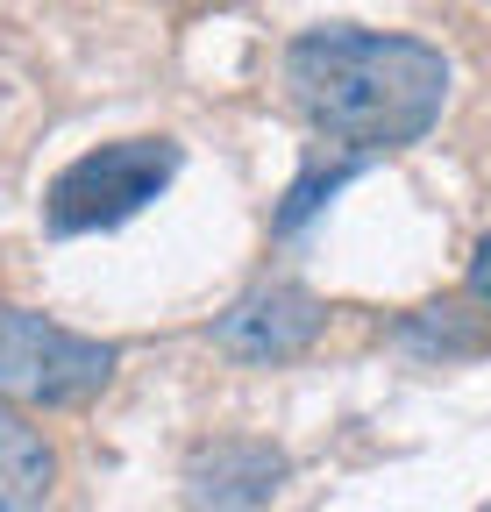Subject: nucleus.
Here are the masks:
<instances>
[{"mask_svg":"<svg viewBox=\"0 0 491 512\" xmlns=\"http://www.w3.org/2000/svg\"><path fill=\"white\" fill-rule=\"evenodd\" d=\"M178 178V143L171 136H121L86 157H72L43 192V228L50 235H100L136 221L157 192Z\"/></svg>","mask_w":491,"mask_h":512,"instance_id":"f03ea898","label":"nucleus"},{"mask_svg":"<svg viewBox=\"0 0 491 512\" xmlns=\"http://www.w3.org/2000/svg\"><path fill=\"white\" fill-rule=\"evenodd\" d=\"M292 107L349 157L406 150L449 107V57L420 36H378V29H306L285 50Z\"/></svg>","mask_w":491,"mask_h":512,"instance_id":"f257e3e1","label":"nucleus"},{"mask_svg":"<svg viewBox=\"0 0 491 512\" xmlns=\"http://www.w3.org/2000/svg\"><path fill=\"white\" fill-rule=\"evenodd\" d=\"M114 377V349L29 306H0V406H79Z\"/></svg>","mask_w":491,"mask_h":512,"instance_id":"7ed1b4c3","label":"nucleus"},{"mask_svg":"<svg viewBox=\"0 0 491 512\" xmlns=\"http://www.w3.org/2000/svg\"><path fill=\"white\" fill-rule=\"evenodd\" d=\"M321 328H328V306L314 292L292 285V278H264L214 320V342L242 363H285L299 349H314Z\"/></svg>","mask_w":491,"mask_h":512,"instance_id":"20e7f679","label":"nucleus"},{"mask_svg":"<svg viewBox=\"0 0 491 512\" xmlns=\"http://www.w3.org/2000/svg\"><path fill=\"white\" fill-rule=\"evenodd\" d=\"M356 164H363V157H342V164H328V171L314 164V171H306V178H299V185L285 192V207H278V228H299V221L314 214V207L328 200V192H335L342 178H356Z\"/></svg>","mask_w":491,"mask_h":512,"instance_id":"6e6552de","label":"nucleus"},{"mask_svg":"<svg viewBox=\"0 0 491 512\" xmlns=\"http://www.w3.org/2000/svg\"><path fill=\"white\" fill-rule=\"evenodd\" d=\"M470 299H484L491 306V235L477 242V256H470Z\"/></svg>","mask_w":491,"mask_h":512,"instance_id":"1a4fd4ad","label":"nucleus"},{"mask_svg":"<svg viewBox=\"0 0 491 512\" xmlns=\"http://www.w3.org/2000/svg\"><path fill=\"white\" fill-rule=\"evenodd\" d=\"M392 335H399V349H413V356L456 363V356H484V349H491V313H470L463 299H442V306L406 313Z\"/></svg>","mask_w":491,"mask_h":512,"instance_id":"0eeeda50","label":"nucleus"},{"mask_svg":"<svg viewBox=\"0 0 491 512\" xmlns=\"http://www.w3.org/2000/svg\"><path fill=\"white\" fill-rule=\"evenodd\" d=\"M292 477L285 448L278 441H250V434H221V441H200L186 456V505L193 512H257L278 498V484Z\"/></svg>","mask_w":491,"mask_h":512,"instance_id":"39448f33","label":"nucleus"},{"mask_svg":"<svg viewBox=\"0 0 491 512\" xmlns=\"http://www.w3.org/2000/svg\"><path fill=\"white\" fill-rule=\"evenodd\" d=\"M57 484V448L15 406H0V512H36Z\"/></svg>","mask_w":491,"mask_h":512,"instance_id":"423d86ee","label":"nucleus"}]
</instances>
